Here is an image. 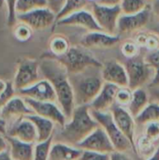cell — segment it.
<instances>
[{
  "instance_id": "d4e9b609",
  "label": "cell",
  "mask_w": 159,
  "mask_h": 160,
  "mask_svg": "<svg viewBox=\"0 0 159 160\" xmlns=\"http://www.w3.org/2000/svg\"><path fill=\"white\" fill-rule=\"evenodd\" d=\"M135 121L137 126V133L148 123L159 122V104L156 102H150L143 112L135 118Z\"/></svg>"
},
{
  "instance_id": "cb8c5ba5",
  "label": "cell",
  "mask_w": 159,
  "mask_h": 160,
  "mask_svg": "<svg viewBox=\"0 0 159 160\" xmlns=\"http://www.w3.org/2000/svg\"><path fill=\"white\" fill-rule=\"evenodd\" d=\"M149 103L150 98L147 89L145 87L139 88L133 91L131 101L127 107V109L128 110L130 114L134 118H136L143 112V110L148 106Z\"/></svg>"
},
{
  "instance_id": "7dc6e473",
  "label": "cell",
  "mask_w": 159,
  "mask_h": 160,
  "mask_svg": "<svg viewBox=\"0 0 159 160\" xmlns=\"http://www.w3.org/2000/svg\"><path fill=\"white\" fill-rule=\"evenodd\" d=\"M0 160H14V159H12V158H11V157H10V155H9L8 148L0 154Z\"/></svg>"
},
{
  "instance_id": "8d00e7d4",
  "label": "cell",
  "mask_w": 159,
  "mask_h": 160,
  "mask_svg": "<svg viewBox=\"0 0 159 160\" xmlns=\"http://www.w3.org/2000/svg\"><path fill=\"white\" fill-rule=\"evenodd\" d=\"M17 0H5V4L7 9V25L12 27L17 22V16L15 11Z\"/></svg>"
},
{
  "instance_id": "d6a6232c",
  "label": "cell",
  "mask_w": 159,
  "mask_h": 160,
  "mask_svg": "<svg viewBox=\"0 0 159 160\" xmlns=\"http://www.w3.org/2000/svg\"><path fill=\"white\" fill-rule=\"evenodd\" d=\"M145 60L154 68L155 69V78L151 84L148 87L152 86H159V49L156 51L150 52L146 56Z\"/></svg>"
},
{
  "instance_id": "f907efd6",
  "label": "cell",
  "mask_w": 159,
  "mask_h": 160,
  "mask_svg": "<svg viewBox=\"0 0 159 160\" xmlns=\"http://www.w3.org/2000/svg\"><path fill=\"white\" fill-rule=\"evenodd\" d=\"M7 85V82H4L3 80L0 79V95L6 90Z\"/></svg>"
},
{
  "instance_id": "ba28073f",
  "label": "cell",
  "mask_w": 159,
  "mask_h": 160,
  "mask_svg": "<svg viewBox=\"0 0 159 160\" xmlns=\"http://www.w3.org/2000/svg\"><path fill=\"white\" fill-rule=\"evenodd\" d=\"M91 11L101 31L111 35H115V33L117 32L119 18L123 14L120 5L108 7L99 5L95 2L92 3Z\"/></svg>"
},
{
  "instance_id": "4dcf8cb0",
  "label": "cell",
  "mask_w": 159,
  "mask_h": 160,
  "mask_svg": "<svg viewBox=\"0 0 159 160\" xmlns=\"http://www.w3.org/2000/svg\"><path fill=\"white\" fill-rule=\"evenodd\" d=\"M33 32L34 31L31 27H29L27 24H25L22 22H16V24L13 26V30H12L14 38L20 42L28 41L31 38Z\"/></svg>"
},
{
  "instance_id": "e575fe53",
  "label": "cell",
  "mask_w": 159,
  "mask_h": 160,
  "mask_svg": "<svg viewBox=\"0 0 159 160\" xmlns=\"http://www.w3.org/2000/svg\"><path fill=\"white\" fill-rule=\"evenodd\" d=\"M133 91L128 87H120L116 95V103L123 107H127L131 101Z\"/></svg>"
},
{
  "instance_id": "f546056e",
  "label": "cell",
  "mask_w": 159,
  "mask_h": 160,
  "mask_svg": "<svg viewBox=\"0 0 159 160\" xmlns=\"http://www.w3.org/2000/svg\"><path fill=\"white\" fill-rule=\"evenodd\" d=\"M53 142V136L44 142H39L35 144L33 160H49L50 151Z\"/></svg>"
},
{
  "instance_id": "603a6c76",
  "label": "cell",
  "mask_w": 159,
  "mask_h": 160,
  "mask_svg": "<svg viewBox=\"0 0 159 160\" xmlns=\"http://www.w3.org/2000/svg\"><path fill=\"white\" fill-rule=\"evenodd\" d=\"M35 126L37 133V142H44L53 136V132L56 125L44 117L37 115L35 113L26 116Z\"/></svg>"
},
{
  "instance_id": "3957f363",
  "label": "cell",
  "mask_w": 159,
  "mask_h": 160,
  "mask_svg": "<svg viewBox=\"0 0 159 160\" xmlns=\"http://www.w3.org/2000/svg\"><path fill=\"white\" fill-rule=\"evenodd\" d=\"M72 86L75 106L90 105L100 92L104 80L101 68L91 67L77 74L68 75Z\"/></svg>"
},
{
  "instance_id": "8992f818",
  "label": "cell",
  "mask_w": 159,
  "mask_h": 160,
  "mask_svg": "<svg viewBox=\"0 0 159 160\" xmlns=\"http://www.w3.org/2000/svg\"><path fill=\"white\" fill-rule=\"evenodd\" d=\"M55 58L64 66L68 75L81 73L91 67L102 68L103 66L100 61L79 47L71 46L67 52Z\"/></svg>"
},
{
  "instance_id": "6da1fadb",
  "label": "cell",
  "mask_w": 159,
  "mask_h": 160,
  "mask_svg": "<svg viewBox=\"0 0 159 160\" xmlns=\"http://www.w3.org/2000/svg\"><path fill=\"white\" fill-rule=\"evenodd\" d=\"M39 69L42 78L48 80L52 85L56 94L57 104L68 120L76 106L67 71L50 52L41 56L39 60Z\"/></svg>"
},
{
  "instance_id": "f35d334b",
  "label": "cell",
  "mask_w": 159,
  "mask_h": 160,
  "mask_svg": "<svg viewBox=\"0 0 159 160\" xmlns=\"http://www.w3.org/2000/svg\"><path fill=\"white\" fill-rule=\"evenodd\" d=\"M110 155L111 154L82 150V153L79 160H110Z\"/></svg>"
},
{
  "instance_id": "8fae6325",
  "label": "cell",
  "mask_w": 159,
  "mask_h": 160,
  "mask_svg": "<svg viewBox=\"0 0 159 160\" xmlns=\"http://www.w3.org/2000/svg\"><path fill=\"white\" fill-rule=\"evenodd\" d=\"M153 15L151 6L134 14H122L118 21L117 31L121 34H128L142 31L150 22Z\"/></svg>"
},
{
  "instance_id": "d6986e66",
  "label": "cell",
  "mask_w": 159,
  "mask_h": 160,
  "mask_svg": "<svg viewBox=\"0 0 159 160\" xmlns=\"http://www.w3.org/2000/svg\"><path fill=\"white\" fill-rule=\"evenodd\" d=\"M56 24L67 26H79L88 30V32L101 31L100 27L95 20L92 11H88L85 9L76 11L61 20H58L56 22Z\"/></svg>"
},
{
  "instance_id": "e0dca14e",
  "label": "cell",
  "mask_w": 159,
  "mask_h": 160,
  "mask_svg": "<svg viewBox=\"0 0 159 160\" xmlns=\"http://www.w3.org/2000/svg\"><path fill=\"white\" fill-rule=\"evenodd\" d=\"M120 42L118 35H111L103 31H90L81 38V45L83 48L108 49L114 47Z\"/></svg>"
},
{
  "instance_id": "ee69618b",
  "label": "cell",
  "mask_w": 159,
  "mask_h": 160,
  "mask_svg": "<svg viewBox=\"0 0 159 160\" xmlns=\"http://www.w3.org/2000/svg\"><path fill=\"white\" fill-rule=\"evenodd\" d=\"M121 2H122V0H97L96 1V3H97L99 5L108 6V7L119 6V5H121Z\"/></svg>"
},
{
  "instance_id": "f6af8a7d",
  "label": "cell",
  "mask_w": 159,
  "mask_h": 160,
  "mask_svg": "<svg viewBox=\"0 0 159 160\" xmlns=\"http://www.w3.org/2000/svg\"><path fill=\"white\" fill-rule=\"evenodd\" d=\"M7 148H8V144H7V142L6 140L5 134L0 133V154L2 152H4L5 150H7Z\"/></svg>"
},
{
  "instance_id": "9c48e42d",
  "label": "cell",
  "mask_w": 159,
  "mask_h": 160,
  "mask_svg": "<svg viewBox=\"0 0 159 160\" xmlns=\"http://www.w3.org/2000/svg\"><path fill=\"white\" fill-rule=\"evenodd\" d=\"M17 21L27 24L33 31H43L56 23V14L48 7L18 14Z\"/></svg>"
},
{
  "instance_id": "b9f144b4",
  "label": "cell",
  "mask_w": 159,
  "mask_h": 160,
  "mask_svg": "<svg viewBox=\"0 0 159 160\" xmlns=\"http://www.w3.org/2000/svg\"><path fill=\"white\" fill-rule=\"evenodd\" d=\"M148 34L149 33H146V32H143V31L136 32V36H135L134 40L137 42V44L140 47H145L146 41H147V38H148Z\"/></svg>"
},
{
  "instance_id": "5b68a950",
  "label": "cell",
  "mask_w": 159,
  "mask_h": 160,
  "mask_svg": "<svg viewBox=\"0 0 159 160\" xmlns=\"http://www.w3.org/2000/svg\"><path fill=\"white\" fill-rule=\"evenodd\" d=\"M90 112L94 119L101 126L112 141L115 151L120 152H134L137 153V150L134 148L133 144L127 140V138L122 133V131L116 126L112 114L110 111L108 112H97L90 109Z\"/></svg>"
},
{
  "instance_id": "277c9868",
  "label": "cell",
  "mask_w": 159,
  "mask_h": 160,
  "mask_svg": "<svg viewBox=\"0 0 159 160\" xmlns=\"http://www.w3.org/2000/svg\"><path fill=\"white\" fill-rule=\"evenodd\" d=\"M128 78V88L132 91L148 87L155 78L154 68L141 55L127 59L125 64Z\"/></svg>"
},
{
  "instance_id": "816d5d0a",
  "label": "cell",
  "mask_w": 159,
  "mask_h": 160,
  "mask_svg": "<svg viewBox=\"0 0 159 160\" xmlns=\"http://www.w3.org/2000/svg\"><path fill=\"white\" fill-rule=\"evenodd\" d=\"M154 32H156V33L158 35V37H159V23L157 25V26H156V27H155V28H154Z\"/></svg>"
},
{
  "instance_id": "7c38bea8",
  "label": "cell",
  "mask_w": 159,
  "mask_h": 160,
  "mask_svg": "<svg viewBox=\"0 0 159 160\" xmlns=\"http://www.w3.org/2000/svg\"><path fill=\"white\" fill-rule=\"evenodd\" d=\"M110 112H112L113 120L118 128L122 131V133L127 138V140L133 144L134 148L136 149L137 126L135 118L130 114V112L126 107L120 106L117 103H115L111 108Z\"/></svg>"
},
{
  "instance_id": "4316f807",
  "label": "cell",
  "mask_w": 159,
  "mask_h": 160,
  "mask_svg": "<svg viewBox=\"0 0 159 160\" xmlns=\"http://www.w3.org/2000/svg\"><path fill=\"white\" fill-rule=\"evenodd\" d=\"M88 0H66L63 8L61 10L56 14V19L61 20L76 11L84 9V8L87 6ZM56 21V22H57Z\"/></svg>"
},
{
  "instance_id": "2e32d148",
  "label": "cell",
  "mask_w": 159,
  "mask_h": 160,
  "mask_svg": "<svg viewBox=\"0 0 159 160\" xmlns=\"http://www.w3.org/2000/svg\"><path fill=\"white\" fill-rule=\"evenodd\" d=\"M33 113L34 112L27 105L24 98L16 95L1 110V118L6 122V124L7 122L13 123Z\"/></svg>"
},
{
  "instance_id": "83f0119b",
  "label": "cell",
  "mask_w": 159,
  "mask_h": 160,
  "mask_svg": "<svg viewBox=\"0 0 159 160\" xmlns=\"http://www.w3.org/2000/svg\"><path fill=\"white\" fill-rule=\"evenodd\" d=\"M47 7H48L47 0H17L15 6L16 16L18 14L26 13L37 8H42Z\"/></svg>"
},
{
  "instance_id": "44dd1931",
  "label": "cell",
  "mask_w": 159,
  "mask_h": 160,
  "mask_svg": "<svg viewBox=\"0 0 159 160\" xmlns=\"http://www.w3.org/2000/svg\"><path fill=\"white\" fill-rule=\"evenodd\" d=\"M8 144V152L14 160H33L34 157V143H27L17 139L5 135Z\"/></svg>"
},
{
  "instance_id": "d590c367",
  "label": "cell",
  "mask_w": 159,
  "mask_h": 160,
  "mask_svg": "<svg viewBox=\"0 0 159 160\" xmlns=\"http://www.w3.org/2000/svg\"><path fill=\"white\" fill-rule=\"evenodd\" d=\"M110 160H143L142 158L134 152L114 151L110 155Z\"/></svg>"
},
{
  "instance_id": "ffe728a7",
  "label": "cell",
  "mask_w": 159,
  "mask_h": 160,
  "mask_svg": "<svg viewBox=\"0 0 159 160\" xmlns=\"http://www.w3.org/2000/svg\"><path fill=\"white\" fill-rule=\"evenodd\" d=\"M119 86L104 82L100 92L97 98L89 105V108L97 112H108L116 103V95L119 90Z\"/></svg>"
},
{
  "instance_id": "4fadbf2b",
  "label": "cell",
  "mask_w": 159,
  "mask_h": 160,
  "mask_svg": "<svg viewBox=\"0 0 159 160\" xmlns=\"http://www.w3.org/2000/svg\"><path fill=\"white\" fill-rule=\"evenodd\" d=\"M77 147L85 151H93L104 154H112L115 151L112 141L101 126H98Z\"/></svg>"
},
{
  "instance_id": "5bb4252c",
  "label": "cell",
  "mask_w": 159,
  "mask_h": 160,
  "mask_svg": "<svg viewBox=\"0 0 159 160\" xmlns=\"http://www.w3.org/2000/svg\"><path fill=\"white\" fill-rule=\"evenodd\" d=\"M16 94L22 98H30L37 101H50L57 103L56 94L52 85L44 78L39 80L35 84L17 92Z\"/></svg>"
},
{
  "instance_id": "836d02e7",
  "label": "cell",
  "mask_w": 159,
  "mask_h": 160,
  "mask_svg": "<svg viewBox=\"0 0 159 160\" xmlns=\"http://www.w3.org/2000/svg\"><path fill=\"white\" fill-rule=\"evenodd\" d=\"M141 130L144 131V139L149 143H155L159 140V122H151Z\"/></svg>"
},
{
  "instance_id": "ab89813d",
  "label": "cell",
  "mask_w": 159,
  "mask_h": 160,
  "mask_svg": "<svg viewBox=\"0 0 159 160\" xmlns=\"http://www.w3.org/2000/svg\"><path fill=\"white\" fill-rule=\"evenodd\" d=\"M145 48L148 49L150 52L159 49V37L156 32L148 34V38L146 41Z\"/></svg>"
},
{
  "instance_id": "ac0fdd59",
  "label": "cell",
  "mask_w": 159,
  "mask_h": 160,
  "mask_svg": "<svg viewBox=\"0 0 159 160\" xmlns=\"http://www.w3.org/2000/svg\"><path fill=\"white\" fill-rule=\"evenodd\" d=\"M101 74L105 82L112 83L119 87H128V78L125 65L116 60H111L103 64Z\"/></svg>"
},
{
  "instance_id": "7a4b0ae2",
  "label": "cell",
  "mask_w": 159,
  "mask_h": 160,
  "mask_svg": "<svg viewBox=\"0 0 159 160\" xmlns=\"http://www.w3.org/2000/svg\"><path fill=\"white\" fill-rule=\"evenodd\" d=\"M99 124L90 112L89 105L75 107L71 117L63 127H55L53 142H61L77 147Z\"/></svg>"
},
{
  "instance_id": "7402d4cb",
  "label": "cell",
  "mask_w": 159,
  "mask_h": 160,
  "mask_svg": "<svg viewBox=\"0 0 159 160\" xmlns=\"http://www.w3.org/2000/svg\"><path fill=\"white\" fill-rule=\"evenodd\" d=\"M82 150L61 142H52L49 160H79Z\"/></svg>"
},
{
  "instance_id": "681fc988",
  "label": "cell",
  "mask_w": 159,
  "mask_h": 160,
  "mask_svg": "<svg viewBox=\"0 0 159 160\" xmlns=\"http://www.w3.org/2000/svg\"><path fill=\"white\" fill-rule=\"evenodd\" d=\"M6 130H7V124L4 120H0V133H3L5 134L6 133Z\"/></svg>"
},
{
  "instance_id": "7bdbcfd3",
  "label": "cell",
  "mask_w": 159,
  "mask_h": 160,
  "mask_svg": "<svg viewBox=\"0 0 159 160\" xmlns=\"http://www.w3.org/2000/svg\"><path fill=\"white\" fill-rule=\"evenodd\" d=\"M147 91L150 98V102H156L159 104V86L147 87Z\"/></svg>"
},
{
  "instance_id": "1f68e13d",
  "label": "cell",
  "mask_w": 159,
  "mask_h": 160,
  "mask_svg": "<svg viewBox=\"0 0 159 160\" xmlns=\"http://www.w3.org/2000/svg\"><path fill=\"white\" fill-rule=\"evenodd\" d=\"M140 48L141 47L137 44V42L134 40V38L125 40L120 46L121 52L127 59L134 58V57L140 55Z\"/></svg>"
},
{
  "instance_id": "74e56055",
  "label": "cell",
  "mask_w": 159,
  "mask_h": 160,
  "mask_svg": "<svg viewBox=\"0 0 159 160\" xmlns=\"http://www.w3.org/2000/svg\"><path fill=\"white\" fill-rule=\"evenodd\" d=\"M17 94H16V91L13 87V84L12 82H7V88L6 90L0 95V111L3 109V107L13 98L15 97Z\"/></svg>"
},
{
  "instance_id": "db71d44e",
  "label": "cell",
  "mask_w": 159,
  "mask_h": 160,
  "mask_svg": "<svg viewBox=\"0 0 159 160\" xmlns=\"http://www.w3.org/2000/svg\"><path fill=\"white\" fill-rule=\"evenodd\" d=\"M89 2H92V3H94V2H96L97 0H88Z\"/></svg>"
},
{
  "instance_id": "484cf974",
  "label": "cell",
  "mask_w": 159,
  "mask_h": 160,
  "mask_svg": "<svg viewBox=\"0 0 159 160\" xmlns=\"http://www.w3.org/2000/svg\"><path fill=\"white\" fill-rule=\"evenodd\" d=\"M70 44L68 39L63 35H55L52 37L49 43L50 53L55 57L64 55L70 49Z\"/></svg>"
},
{
  "instance_id": "bcb514c9",
  "label": "cell",
  "mask_w": 159,
  "mask_h": 160,
  "mask_svg": "<svg viewBox=\"0 0 159 160\" xmlns=\"http://www.w3.org/2000/svg\"><path fill=\"white\" fill-rule=\"evenodd\" d=\"M151 8H152L153 15L159 21V0H154Z\"/></svg>"
},
{
  "instance_id": "30bf717a",
  "label": "cell",
  "mask_w": 159,
  "mask_h": 160,
  "mask_svg": "<svg viewBox=\"0 0 159 160\" xmlns=\"http://www.w3.org/2000/svg\"><path fill=\"white\" fill-rule=\"evenodd\" d=\"M24 100L35 114L52 121L57 127H63L67 122V116L56 102L37 101L30 98H24Z\"/></svg>"
},
{
  "instance_id": "c3c4849f",
  "label": "cell",
  "mask_w": 159,
  "mask_h": 160,
  "mask_svg": "<svg viewBox=\"0 0 159 160\" xmlns=\"http://www.w3.org/2000/svg\"><path fill=\"white\" fill-rule=\"evenodd\" d=\"M147 160H159V144L157 149L154 151V153L152 154V156Z\"/></svg>"
},
{
  "instance_id": "9a60e30c",
  "label": "cell",
  "mask_w": 159,
  "mask_h": 160,
  "mask_svg": "<svg viewBox=\"0 0 159 160\" xmlns=\"http://www.w3.org/2000/svg\"><path fill=\"white\" fill-rule=\"evenodd\" d=\"M5 135L27 143L35 144L37 142V133L36 128L27 117L21 118L13 122L9 127H7Z\"/></svg>"
},
{
  "instance_id": "52a82bcc",
  "label": "cell",
  "mask_w": 159,
  "mask_h": 160,
  "mask_svg": "<svg viewBox=\"0 0 159 160\" xmlns=\"http://www.w3.org/2000/svg\"><path fill=\"white\" fill-rule=\"evenodd\" d=\"M41 79L39 61L28 57L18 60L15 76L12 82L16 93L35 84Z\"/></svg>"
},
{
  "instance_id": "f1b7e54d",
  "label": "cell",
  "mask_w": 159,
  "mask_h": 160,
  "mask_svg": "<svg viewBox=\"0 0 159 160\" xmlns=\"http://www.w3.org/2000/svg\"><path fill=\"white\" fill-rule=\"evenodd\" d=\"M149 0H122L121 9L123 14H134L143 10L148 5Z\"/></svg>"
},
{
  "instance_id": "f5cc1de1",
  "label": "cell",
  "mask_w": 159,
  "mask_h": 160,
  "mask_svg": "<svg viewBox=\"0 0 159 160\" xmlns=\"http://www.w3.org/2000/svg\"><path fill=\"white\" fill-rule=\"evenodd\" d=\"M5 4V0H0V8H2Z\"/></svg>"
},
{
  "instance_id": "60d3db41",
  "label": "cell",
  "mask_w": 159,
  "mask_h": 160,
  "mask_svg": "<svg viewBox=\"0 0 159 160\" xmlns=\"http://www.w3.org/2000/svg\"><path fill=\"white\" fill-rule=\"evenodd\" d=\"M48 8H51L55 14H57L63 8L66 0H47Z\"/></svg>"
}]
</instances>
